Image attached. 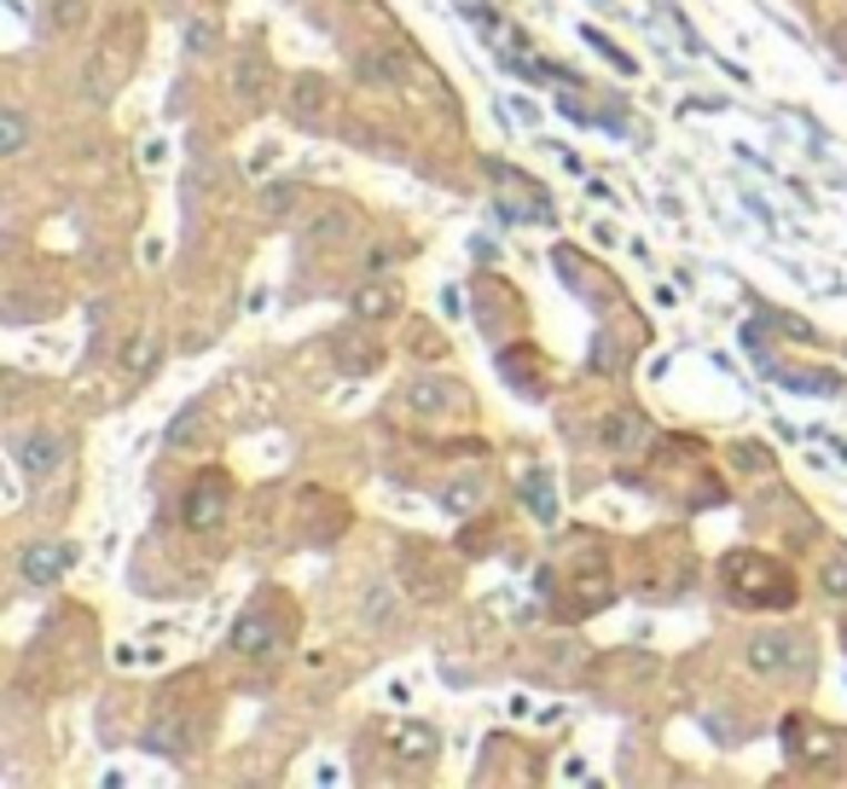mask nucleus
<instances>
[{
	"instance_id": "3",
	"label": "nucleus",
	"mask_w": 847,
	"mask_h": 789,
	"mask_svg": "<svg viewBox=\"0 0 847 789\" xmlns=\"http://www.w3.org/2000/svg\"><path fill=\"white\" fill-rule=\"evenodd\" d=\"M12 459L23 465V476L47 482V476H53V471L70 459V442L53 436V429H30V436H18V442H12Z\"/></svg>"
},
{
	"instance_id": "13",
	"label": "nucleus",
	"mask_w": 847,
	"mask_h": 789,
	"mask_svg": "<svg viewBox=\"0 0 847 789\" xmlns=\"http://www.w3.org/2000/svg\"><path fill=\"white\" fill-rule=\"evenodd\" d=\"M638 436H645V424H638L633 413H622V418H609V436H604V442H609V447H633Z\"/></svg>"
},
{
	"instance_id": "17",
	"label": "nucleus",
	"mask_w": 847,
	"mask_h": 789,
	"mask_svg": "<svg viewBox=\"0 0 847 789\" xmlns=\"http://www.w3.org/2000/svg\"><path fill=\"white\" fill-rule=\"evenodd\" d=\"M291 198H296V186H279V192H268V210H279V215H285V210H291Z\"/></svg>"
},
{
	"instance_id": "9",
	"label": "nucleus",
	"mask_w": 847,
	"mask_h": 789,
	"mask_svg": "<svg viewBox=\"0 0 847 789\" xmlns=\"http://www.w3.org/2000/svg\"><path fill=\"white\" fill-rule=\"evenodd\" d=\"M413 406L419 413H453V406H465L458 384H413Z\"/></svg>"
},
{
	"instance_id": "11",
	"label": "nucleus",
	"mask_w": 847,
	"mask_h": 789,
	"mask_svg": "<svg viewBox=\"0 0 847 789\" xmlns=\"http://www.w3.org/2000/svg\"><path fill=\"white\" fill-rule=\"evenodd\" d=\"M23 140H30V122H23V111H0V158H18Z\"/></svg>"
},
{
	"instance_id": "2",
	"label": "nucleus",
	"mask_w": 847,
	"mask_h": 789,
	"mask_svg": "<svg viewBox=\"0 0 847 789\" xmlns=\"http://www.w3.org/2000/svg\"><path fill=\"white\" fill-rule=\"evenodd\" d=\"M226 505H233V482H226L221 471H203V476L192 482V494H186V505H181V517H186V528L210 534V528L226 523Z\"/></svg>"
},
{
	"instance_id": "5",
	"label": "nucleus",
	"mask_w": 847,
	"mask_h": 789,
	"mask_svg": "<svg viewBox=\"0 0 847 789\" xmlns=\"http://www.w3.org/2000/svg\"><path fill=\"white\" fill-rule=\"evenodd\" d=\"M75 564V552L70 546H47V540H36V546H23V557H18V569H23V580H36V587H53V580L64 575Z\"/></svg>"
},
{
	"instance_id": "8",
	"label": "nucleus",
	"mask_w": 847,
	"mask_h": 789,
	"mask_svg": "<svg viewBox=\"0 0 847 789\" xmlns=\"http://www.w3.org/2000/svg\"><path fill=\"white\" fill-rule=\"evenodd\" d=\"M325 75H296V82H291V111L302 117V122H314L320 111H325Z\"/></svg>"
},
{
	"instance_id": "7",
	"label": "nucleus",
	"mask_w": 847,
	"mask_h": 789,
	"mask_svg": "<svg viewBox=\"0 0 847 789\" xmlns=\"http://www.w3.org/2000/svg\"><path fill=\"white\" fill-rule=\"evenodd\" d=\"M354 233H361V226H354L349 210H325L314 226H307V244H314V250H320V244H349Z\"/></svg>"
},
{
	"instance_id": "15",
	"label": "nucleus",
	"mask_w": 847,
	"mask_h": 789,
	"mask_svg": "<svg viewBox=\"0 0 847 789\" xmlns=\"http://www.w3.org/2000/svg\"><path fill=\"white\" fill-rule=\"evenodd\" d=\"M825 587L847 598V552H836V557H830V569H825Z\"/></svg>"
},
{
	"instance_id": "4",
	"label": "nucleus",
	"mask_w": 847,
	"mask_h": 789,
	"mask_svg": "<svg viewBox=\"0 0 847 789\" xmlns=\"http://www.w3.org/2000/svg\"><path fill=\"white\" fill-rule=\"evenodd\" d=\"M233 650L239 656H273V650H285V621H273V616H262V609H250V616L233 621Z\"/></svg>"
},
{
	"instance_id": "14",
	"label": "nucleus",
	"mask_w": 847,
	"mask_h": 789,
	"mask_svg": "<svg viewBox=\"0 0 847 789\" xmlns=\"http://www.w3.org/2000/svg\"><path fill=\"white\" fill-rule=\"evenodd\" d=\"M82 18H88L82 0H53V23H59V30H75Z\"/></svg>"
},
{
	"instance_id": "6",
	"label": "nucleus",
	"mask_w": 847,
	"mask_h": 789,
	"mask_svg": "<svg viewBox=\"0 0 847 789\" xmlns=\"http://www.w3.org/2000/svg\"><path fill=\"white\" fill-rule=\"evenodd\" d=\"M268 64H262V53H244L239 64H233V88H239V99L244 105H268Z\"/></svg>"
},
{
	"instance_id": "16",
	"label": "nucleus",
	"mask_w": 847,
	"mask_h": 789,
	"mask_svg": "<svg viewBox=\"0 0 847 789\" xmlns=\"http://www.w3.org/2000/svg\"><path fill=\"white\" fill-rule=\"evenodd\" d=\"M186 47H192V53H210V47H215V23H192Z\"/></svg>"
},
{
	"instance_id": "10",
	"label": "nucleus",
	"mask_w": 847,
	"mask_h": 789,
	"mask_svg": "<svg viewBox=\"0 0 847 789\" xmlns=\"http://www.w3.org/2000/svg\"><path fill=\"white\" fill-rule=\"evenodd\" d=\"M354 314H361V320L395 314V291H390V285H361V291H354Z\"/></svg>"
},
{
	"instance_id": "1",
	"label": "nucleus",
	"mask_w": 847,
	"mask_h": 789,
	"mask_svg": "<svg viewBox=\"0 0 847 789\" xmlns=\"http://www.w3.org/2000/svg\"><path fill=\"white\" fill-rule=\"evenodd\" d=\"M743 661L760 674V679H773V674H807L813 668V639L807 633H755L749 645H743Z\"/></svg>"
},
{
	"instance_id": "12",
	"label": "nucleus",
	"mask_w": 847,
	"mask_h": 789,
	"mask_svg": "<svg viewBox=\"0 0 847 789\" xmlns=\"http://www.w3.org/2000/svg\"><path fill=\"white\" fill-rule=\"evenodd\" d=\"M122 366H128V372H151V366H158V343L134 337V343L122 348Z\"/></svg>"
}]
</instances>
